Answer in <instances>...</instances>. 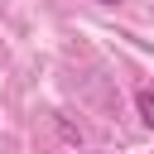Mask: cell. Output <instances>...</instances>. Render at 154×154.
Wrapping results in <instances>:
<instances>
[{
	"label": "cell",
	"instance_id": "obj_1",
	"mask_svg": "<svg viewBox=\"0 0 154 154\" xmlns=\"http://www.w3.org/2000/svg\"><path fill=\"white\" fill-rule=\"evenodd\" d=\"M135 106H140V120L154 130V91H140V96H135Z\"/></svg>",
	"mask_w": 154,
	"mask_h": 154
},
{
	"label": "cell",
	"instance_id": "obj_2",
	"mask_svg": "<svg viewBox=\"0 0 154 154\" xmlns=\"http://www.w3.org/2000/svg\"><path fill=\"white\" fill-rule=\"evenodd\" d=\"M96 5H116V0H96Z\"/></svg>",
	"mask_w": 154,
	"mask_h": 154
}]
</instances>
